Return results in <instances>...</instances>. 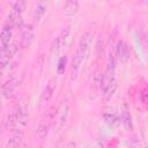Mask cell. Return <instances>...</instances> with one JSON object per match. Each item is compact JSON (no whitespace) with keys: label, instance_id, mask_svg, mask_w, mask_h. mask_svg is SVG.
Returning <instances> with one entry per match:
<instances>
[{"label":"cell","instance_id":"1","mask_svg":"<svg viewBox=\"0 0 148 148\" xmlns=\"http://www.w3.org/2000/svg\"><path fill=\"white\" fill-rule=\"evenodd\" d=\"M53 119H54V109H49L43 113L37 127V136L40 140L45 139L46 135L49 134V131L53 124Z\"/></svg>","mask_w":148,"mask_h":148},{"label":"cell","instance_id":"2","mask_svg":"<svg viewBox=\"0 0 148 148\" xmlns=\"http://www.w3.org/2000/svg\"><path fill=\"white\" fill-rule=\"evenodd\" d=\"M68 112H69V99L66 97L60 102L58 109L54 111L53 123H54V127L57 131L61 130L62 126L65 125L67 117H68Z\"/></svg>","mask_w":148,"mask_h":148},{"label":"cell","instance_id":"3","mask_svg":"<svg viewBox=\"0 0 148 148\" xmlns=\"http://www.w3.org/2000/svg\"><path fill=\"white\" fill-rule=\"evenodd\" d=\"M56 88H57V80L56 79H51L45 88L43 89L42 94H40V98H39V106L42 110L46 109V105L49 104V102L51 101V98L53 97L54 95V91H56Z\"/></svg>","mask_w":148,"mask_h":148},{"label":"cell","instance_id":"4","mask_svg":"<svg viewBox=\"0 0 148 148\" xmlns=\"http://www.w3.org/2000/svg\"><path fill=\"white\" fill-rule=\"evenodd\" d=\"M69 34H71V27H66L61 30L60 35L58 37H56L52 43H51V52L52 53H58L66 44H67V40H68V37H69Z\"/></svg>","mask_w":148,"mask_h":148},{"label":"cell","instance_id":"5","mask_svg":"<svg viewBox=\"0 0 148 148\" xmlns=\"http://www.w3.org/2000/svg\"><path fill=\"white\" fill-rule=\"evenodd\" d=\"M35 29L32 24H23L21 28V35H20V46L22 49H27L30 46L32 39H34Z\"/></svg>","mask_w":148,"mask_h":148},{"label":"cell","instance_id":"6","mask_svg":"<svg viewBox=\"0 0 148 148\" xmlns=\"http://www.w3.org/2000/svg\"><path fill=\"white\" fill-rule=\"evenodd\" d=\"M20 82L21 80L18 79V76H12L1 86V94L6 98H12L15 95V91L20 86Z\"/></svg>","mask_w":148,"mask_h":148},{"label":"cell","instance_id":"7","mask_svg":"<svg viewBox=\"0 0 148 148\" xmlns=\"http://www.w3.org/2000/svg\"><path fill=\"white\" fill-rule=\"evenodd\" d=\"M18 46L16 44H8L5 47H1L0 50V68H3L8 61L10 60V58L17 52Z\"/></svg>","mask_w":148,"mask_h":148},{"label":"cell","instance_id":"8","mask_svg":"<svg viewBox=\"0 0 148 148\" xmlns=\"http://www.w3.org/2000/svg\"><path fill=\"white\" fill-rule=\"evenodd\" d=\"M114 56H116V59L121 64H126L130 60L131 53H130V49L125 42L119 40L117 43V46L114 49Z\"/></svg>","mask_w":148,"mask_h":148},{"label":"cell","instance_id":"9","mask_svg":"<svg viewBox=\"0 0 148 148\" xmlns=\"http://www.w3.org/2000/svg\"><path fill=\"white\" fill-rule=\"evenodd\" d=\"M84 60H86L84 56L80 52V50L76 49L74 58L72 60V67H71V80L72 81L76 80V77L79 75V72H80V68H81V65L84 62Z\"/></svg>","mask_w":148,"mask_h":148},{"label":"cell","instance_id":"10","mask_svg":"<svg viewBox=\"0 0 148 148\" xmlns=\"http://www.w3.org/2000/svg\"><path fill=\"white\" fill-rule=\"evenodd\" d=\"M103 118L109 126H117L120 123V114L114 108H106L103 112Z\"/></svg>","mask_w":148,"mask_h":148},{"label":"cell","instance_id":"11","mask_svg":"<svg viewBox=\"0 0 148 148\" xmlns=\"http://www.w3.org/2000/svg\"><path fill=\"white\" fill-rule=\"evenodd\" d=\"M15 114H16V125L23 127L27 124V119H28L27 106L23 102H20L18 104L15 105Z\"/></svg>","mask_w":148,"mask_h":148},{"label":"cell","instance_id":"12","mask_svg":"<svg viewBox=\"0 0 148 148\" xmlns=\"http://www.w3.org/2000/svg\"><path fill=\"white\" fill-rule=\"evenodd\" d=\"M120 123L123 124V127L125 131L127 132H131L133 131V120H132V114L127 108V104L125 103L124 104V108L121 110V113H120Z\"/></svg>","mask_w":148,"mask_h":148},{"label":"cell","instance_id":"13","mask_svg":"<svg viewBox=\"0 0 148 148\" xmlns=\"http://www.w3.org/2000/svg\"><path fill=\"white\" fill-rule=\"evenodd\" d=\"M101 91H102V74L99 71H96L92 76V81L90 86V95H92V97H96V95H98Z\"/></svg>","mask_w":148,"mask_h":148},{"label":"cell","instance_id":"14","mask_svg":"<svg viewBox=\"0 0 148 148\" xmlns=\"http://www.w3.org/2000/svg\"><path fill=\"white\" fill-rule=\"evenodd\" d=\"M46 13V2L45 0H36V6H35V10H34V20L35 22H39L43 16Z\"/></svg>","mask_w":148,"mask_h":148},{"label":"cell","instance_id":"15","mask_svg":"<svg viewBox=\"0 0 148 148\" xmlns=\"http://www.w3.org/2000/svg\"><path fill=\"white\" fill-rule=\"evenodd\" d=\"M12 28L13 27L10 24H7L2 28V30L0 32V46L1 47H5L8 44H10V39H12V35H13Z\"/></svg>","mask_w":148,"mask_h":148},{"label":"cell","instance_id":"16","mask_svg":"<svg viewBox=\"0 0 148 148\" xmlns=\"http://www.w3.org/2000/svg\"><path fill=\"white\" fill-rule=\"evenodd\" d=\"M65 14L67 16H73L79 10V0H65Z\"/></svg>","mask_w":148,"mask_h":148},{"label":"cell","instance_id":"17","mask_svg":"<svg viewBox=\"0 0 148 148\" xmlns=\"http://www.w3.org/2000/svg\"><path fill=\"white\" fill-rule=\"evenodd\" d=\"M8 23L13 27V28H22L23 25V20H22V15L17 14L15 12H10V14L8 15Z\"/></svg>","mask_w":148,"mask_h":148},{"label":"cell","instance_id":"18","mask_svg":"<svg viewBox=\"0 0 148 148\" xmlns=\"http://www.w3.org/2000/svg\"><path fill=\"white\" fill-rule=\"evenodd\" d=\"M23 141V133L22 132H16L7 142H6V147H18L22 145Z\"/></svg>","mask_w":148,"mask_h":148},{"label":"cell","instance_id":"19","mask_svg":"<svg viewBox=\"0 0 148 148\" xmlns=\"http://www.w3.org/2000/svg\"><path fill=\"white\" fill-rule=\"evenodd\" d=\"M27 5H28V1L27 0H16V2L14 3L13 6V12L17 13V14H23L24 10L27 9Z\"/></svg>","mask_w":148,"mask_h":148},{"label":"cell","instance_id":"20","mask_svg":"<svg viewBox=\"0 0 148 148\" xmlns=\"http://www.w3.org/2000/svg\"><path fill=\"white\" fill-rule=\"evenodd\" d=\"M66 57H61L58 61V66H57V69H58V73L61 74L64 71H65V67H66Z\"/></svg>","mask_w":148,"mask_h":148}]
</instances>
